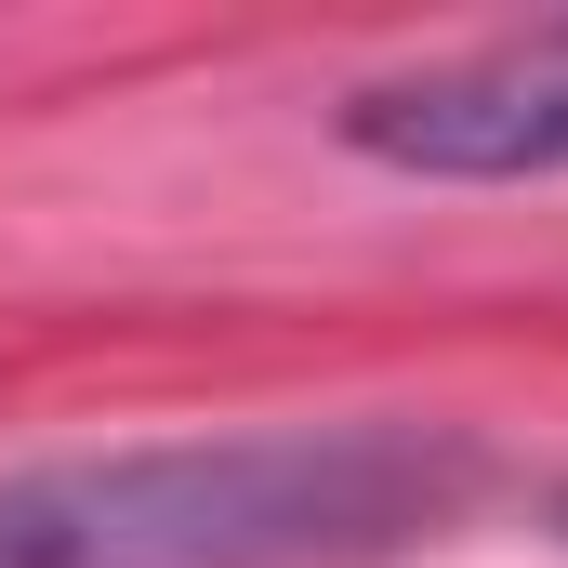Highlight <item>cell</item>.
<instances>
[{
    "instance_id": "1",
    "label": "cell",
    "mask_w": 568,
    "mask_h": 568,
    "mask_svg": "<svg viewBox=\"0 0 568 568\" xmlns=\"http://www.w3.org/2000/svg\"><path fill=\"white\" fill-rule=\"evenodd\" d=\"M476 489L449 424L185 436L0 476V568H371L436 542Z\"/></svg>"
},
{
    "instance_id": "2",
    "label": "cell",
    "mask_w": 568,
    "mask_h": 568,
    "mask_svg": "<svg viewBox=\"0 0 568 568\" xmlns=\"http://www.w3.org/2000/svg\"><path fill=\"white\" fill-rule=\"evenodd\" d=\"M344 145L384 172H436V185H516V172H568V13L397 67L371 93H344Z\"/></svg>"
}]
</instances>
